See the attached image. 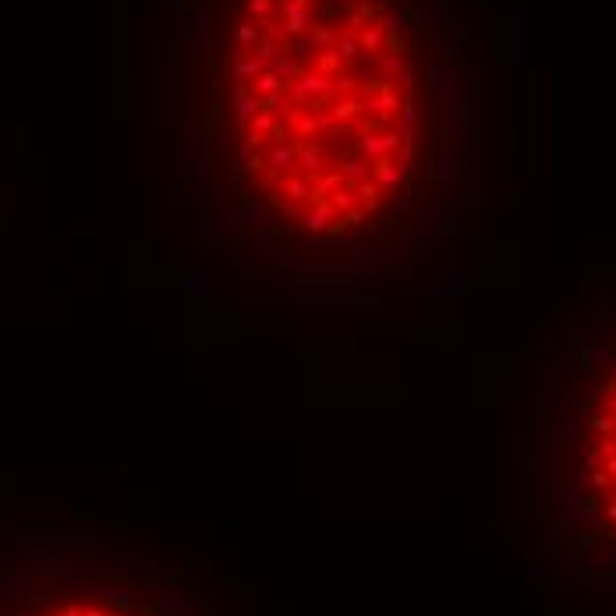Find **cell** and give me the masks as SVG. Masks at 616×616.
Segmentation results:
<instances>
[{
    "label": "cell",
    "mask_w": 616,
    "mask_h": 616,
    "mask_svg": "<svg viewBox=\"0 0 616 616\" xmlns=\"http://www.w3.org/2000/svg\"><path fill=\"white\" fill-rule=\"evenodd\" d=\"M25 616H153L138 610L128 595L110 588H75L53 595H29Z\"/></svg>",
    "instance_id": "1"
}]
</instances>
